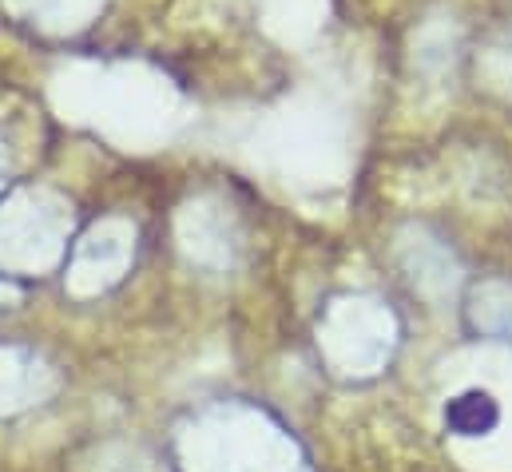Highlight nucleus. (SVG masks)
<instances>
[{
  "label": "nucleus",
  "mask_w": 512,
  "mask_h": 472,
  "mask_svg": "<svg viewBox=\"0 0 512 472\" xmlns=\"http://www.w3.org/2000/svg\"><path fill=\"white\" fill-rule=\"evenodd\" d=\"M445 425L457 437H485L501 425V405L485 389H465L445 405Z\"/></svg>",
  "instance_id": "1"
}]
</instances>
